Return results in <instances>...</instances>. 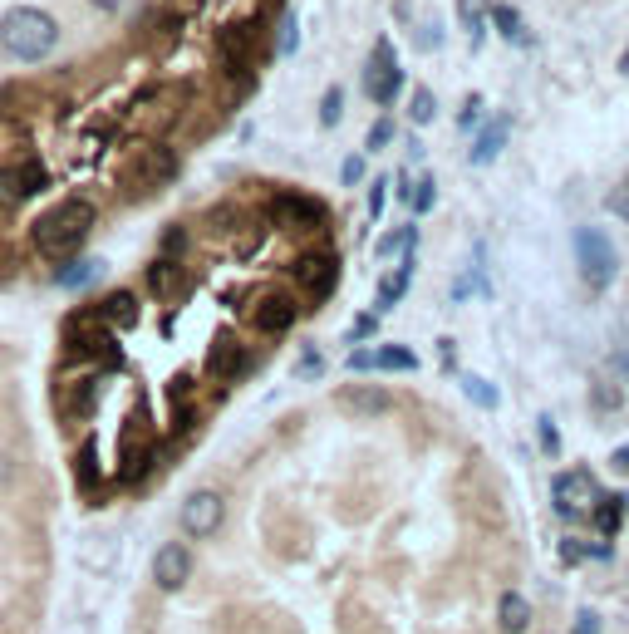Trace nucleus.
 <instances>
[{
  "mask_svg": "<svg viewBox=\"0 0 629 634\" xmlns=\"http://www.w3.org/2000/svg\"><path fill=\"white\" fill-rule=\"evenodd\" d=\"M344 369H374V349H349V359H344Z\"/></svg>",
  "mask_w": 629,
  "mask_h": 634,
  "instance_id": "obj_40",
  "label": "nucleus"
},
{
  "mask_svg": "<svg viewBox=\"0 0 629 634\" xmlns=\"http://www.w3.org/2000/svg\"><path fill=\"white\" fill-rule=\"evenodd\" d=\"M340 404L354 408V413H389L394 408V399H389V389H379V384H344L340 389Z\"/></svg>",
  "mask_w": 629,
  "mask_h": 634,
  "instance_id": "obj_14",
  "label": "nucleus"
},
{
  "mask_svg": "<svg viewBox=\"0 0 629 634\" xmlns=\"http://www.w3.org/2000/svg\"><path fill=\"white\" fill-rule=\"evenodd\" d=\"M551 502H556V512H561L566 521H585L590 512H595L600 492L590 487V472L575 467V472H561V477L551 482Z\"/></svg>",
  "mask_w": 629,
  "mask_h": 634,
  "instance_id": "obj_6",
  "label": "nucleus"
},
{
  "mask_svg": "<svg viewBox=\"0 0 629 634\" xmlns=\"http://www.w3.org/2000/svg\"><path fill=\"white\" fill-rule=\"evenodd\" d=\"M408 281H413V256H403L399 271H389V276L379 281V305H374V310H379V315H384V310H394L403 295H408Z\"/></svg>",
  "mask_w": 629,
  "mask_h": 634,
  "instance_id": "obj_16",
  "label": "nucleus"
},
{
  "mask_svg": "<svg viewBox=\"0 0 629 634\" xmlns=\"http://www.w3.org/2000/svg\"><path fill=\"white\" fill-rule=\"evenodd\" d=\"M507 133H512V114H497V118H487L482 128H477V138H472V168H487L502 148H507Z\"/></svg>",
  "mask_w": 629,
  "mask_h": 634,
  "instance_id": "obj_12",
  "label": "nucleus"
},
{
  "mask_svg": "<svg viewBox=\"0 0 629 634\" xmlns=\"http://www.w3.org/2000/svg\"><path fill=\"white\" fill-rule=\"evenodd\" d=\"M295 281H300V290L315 295V305L330 300L335 286H340V256H335V251H305V256L295 261Z\"/></svg>",
  "mask_w": 629,
  "mask_h": 634,
  "instance_id": "obj_7",
  "label": "nucleus"
},
{
  "mask_svg": "<svg viewBox=\"0 0 629 634\" xmlns=\"http://www.w3.org/2000/svg\"><path fill=\"white\" fill-rule=\"evenodd\" d=\"M340 114H344V89H340V84H330V89H325V99H320V123H325V128H335Z\"/></svg>",
  "mask_w": 629,
  "mask_h": 634,
  "instance_id": "obj_30",
  "label": "nucleus"
},
{
  "mask_svg": "<svg viewBox=\"0 0 629 634\" xmlns=\"http://www.w3.org/2000/svg\"><path fill=\"white\" fill-rule=\"evenodd\" d=\"M379 335V310H364V315H354V325H349V340L354 345H364V340H374Z\"/></svg>",
  "mask_w": 629,
  "mask_h": 634,
  "instance_id": "obj_32",
  "label": "nucleus"
},
{
  "mask_svg": "<svg viewBox=\"0 0 629 634\" xmlns=\"http://www.w3.org/2000/svg\"><path fill=\"white\" fill-rule=\"evenodd\" d=\"M487 15H492V25H497V35H502V40H512V45H531V35H526V25H521V15H516L512 5H492Z\"/></svg>",
  "mask_w": 629,
  "mask_h": 634,
  "instance_id": "obj_19",
  "label": "nucleus"
},
{
  "mask_svg": "<svg viewBox=\"0 0 629 634\" xmlns=\"http://www.w3.org/2000/svg\"><path fill=\"white\" fill-rule=\"evenodd\" d=\"M610 467H615V472H625V477H629V448H615V453H610Z\"/></svg>",
  "mask_w": 629,
  "mask_h": 634,
  "instance_id": "obj_44",
  "label": "nucleus"
},
{
  "mask_svg": "<svg viewBox=\"0 0 629 634\" xmlns=\"http://www.w3.org/2000/svg\"><path fill=\"white\" fill-rule=\"evenodd\" d=\"M148 286H153V290H172V286H177V256L153 261V266H148Z\"/></svg>",
  "mask_w": 629,
  "mask_h": 634,
  "instance_id": "obj_31",
  "label": "nucleus"
},
{
  "mask_svg": "<svg viewBox=\"0 0 629 634\" xmlns=\"http://www.w3.org/2000/svg\"><path fill=\"white\" fill-rule=\"evenodd\" d=\"M413 246H418V227L413 222H403V227L379 236V256H413Z\"/></svg>",
  "mask_w": 629,
  "mask_h": 634,
  "instance_id": "obj_22",
  "label": "nucleus"
},
{
  "mask_svg": "<svg viewBox=\"0 0 629 634\" xmlns=\"http://www.w3.org/2000/svg\"><path fill=\"white\" fill-rule=\"evenodd\" d=\"M364 177H369V163H364V153H349V158L340 163V182H344V187H359Z\"/></svg>",
  "mask_w": 629,
  "mask_h": 634,
  "instance_id": "obj_33",
  "label": "nucleus"
},
{
  "mask_svg": "<svg viewBox=\"0 0 629 634\" xmlns=\"http://www.w3.org/2000/svg\"><path fill=\"white\" fill-rule=\"evenodd\" d=\"M571 634H600V615H595V610H580V615H575V630Z\"/></svg>",
  "mask_w": 629,
  "mask_h": 634,
  "instance_id": "obj_41",
  "label": "nucleus"
},
{
  "mask_svg": "<svg viewBox=\"0 0 629 634\" xmlns=\"http://www.w3.org/2000/svg\"><path fill=\"white\" fill-rule=\"evenodd\" d=\"M610 212H615L620 222H629V177H625V182H615V187H610Z\"/></svg>",
  "mask_w": 629,
  "mask_h": 634,
  "instance_id": "obj_36",
  "label": "nucleus"
},
{
  "mask_svg": "<svg viewBox=\"0 0 629 634\" xmlns=\"http://www.w3.org/2000/svg\"><path fill=\"white\" fill-rule=\"evenodd\" d=\"M55 45H59V25H55L50 10H40V5H15V10L0 15V50L10 59L35 64V59L50 55Z\"/></svg>",
  "mask_w": 629,
  "mask_h": 634,
  "instance_id": "obj_1",
  "label": "nucleus"
},
{
  "mask_svg": "<svg viewBox=\"0 0 629 634\" xmlns=\"http://www.w3.org/2000/svg\"><path fill=\"white\" fill-rule=\"evenodd\" d=\"M241 359H246L241 345H236L231 335H217V345H212V354H207V369H212V374H241V369H236Z\"/></svg>",
  "mask_w": 629,
  "mask_h": 634,
  "instance_id": "obj_18",
  "label": "nucleus"
},
{
  "mask_svg": "<svg viewBox=\"0 0 629 634\" xmlns=\"http://www.w3.org/2000/svg\"><path fill=\"white\" fill-rule=\"evenodd\" d=\"M320 374H325V354L315 345H305L300 359H295V379H320Z\"/></svg>",
  "mask_w": 629,
  "mask_h": 634,
  "instance_id": "obj_29",
  "label": "nucleus"
},
{
  "mask_svg": "<svg viewBox=\"0 0 629 634\" xmlns=\"http://www.w3.org/2000/svg\"><path fill=\"white\" fill-rule=\"evenodd\" d=\"M384 197H389V177H374V187H369V217L374 222L384 217Z\"/></svg>",
  "mask_w": 629,
  "mask_h": 634,
  "instance_id": "obj_37",
  "label": "nucleus"
},
{
  "mask_svg": "<svg viewBox=\"0 0 629 634\" xmlns=\"http://www.w3.org/2000/svg\"><path fill=\"white\" fill-rule=\"evenodd\" d=\"M182 241H187V236H182V227H168V236H163V246H168V256H177V251H182Z\"/></svg>",
  "mask_w": 629,
  "mask_h": 634,
  "instance_id": "obj_42",
  "label": "nucleus"
},
{
  "mask_svg": "<svg viewBox=\"0 0 629 634\" xmlns=\"http://www.w3.org/2000/svg\"><path fill=\"white\" fill-rule=\"evenodd\" d=\"M389 143H394V118L384 114V118H379V123H374V128H369V138H364V148H369V153H379V148H389Z\"/></svg>",
  "mask_w": 629,
  "mask_h": 634,
  "instance_id": "obj_34",
  "label": "nucleus"
},
{
  "mask_svg": "<svg viewBox=\"0 0 629 634\" xmlns=\"http://www.w3.org/2000/svg\"><path fill=\"white\" fill-rule=\"evenodd\" d=\"M408 118H413L418 128H428V123L438 118V99H433V89H413V99H408Z\"/></svg>",
  "mask_w": 629,
  "mask_h": 634,
  "instance_id": "obj_28",
  "label": "nucleus"
},
{
  "mask_svg": "<svg viewBox=\"0 0 629 634\" xmlns=\"http://www.w3.org/2000/svg\"><path fill=\"white\" fill-rule=\"evenodd\" d=\"M625 512H629L625 497H600V502H595V512H590V521H595V531H600V536H615V531H620V521H625Z\"/></svg>",
  "mask_w": 629,
  "mask_h": 634,
  "instance_id": "obj_17",
  "label": "nucleus"
},
{
  "mask_svg": "<svg viewBox=\"0 0 629 634\" xmlns=\"http://www.w3.org/2000/svg\"><path fill=\"white\" fill-rule=\"evenodd\" d=\"M571 246H575L580 281H585L590 290H605V286H610V276H615V246H610V236H605L600 227H575Z\"/></svg>",
  "mask_w": 629,
  "mask_h": 634,
  "instance_id": "obj_3",
  "label": "nucleus"
},
{
  "mask_svg": "<svg viewBox=\"0 0 629 634\" xmlns=\"http://www.w3.org/2000/svg\"><path fill=\"white\" fill-rule=\"evenodd\" d=\"M561 561H566V566H580V561H590V546H580V541H571V536H566V541H561Z\"/></svg>",
  "mask_w": 629,
  "mask_h": 634,
  "instance_id": "obj_39",
  "label": "nucleus"
},
{
  "mask_svg": "<svg viewBox=\"0 0 629 634\" xmlns=\"http://www.w3.org/2000/svg\"><path fill=\"white\" fill-rule=\"evenodd\" d=\"M271 222L281 231H315L325 222V202L315 197H300V192H276L271 202Z\"/></svg>",
  "mask_w": 629,
  "mask_h": 634,
  "instance_id": "obj_9",
  "label": "nucleus"
},
{
  "mask_svg": "<svg viewBox=\"0 0 629 634\" xmlns=\"http://www.w3.org/2000/svg\"><path fill=\"white\" fill-rule=\"evenodd\" d=\"M497 625H502V634H526L531 630V600L516 595V590H507V595L497 600Z\"/></svg>",
  "mask_w": 629,
  "mask_h": 634,
  "instance_id": "obj_15",
  "label": "nucleus"
},
{
  "mask_svg": "<svg viewBox=\"0 0 629 634\" xmlns=\"http://www.w3.org/2000/svg\"><path fill=\"white\" fill-rule=\"evenodd\" d=\"M399 202H403V207L413 202V182H408V177H399Z\"/></svg>",
  "mask_w": 629,
  "mask_h": 634,
  "instance_id": "obj_45",
  "label": "nucleus"
},
{
  "mask_svg": "<svg viewBox=\"0 0 629 634\" xmlns=\"http://www.w3.org/2000/svg\"><path fill=\"white\" fill-rule=\"evenodd\" d=\"M364 94H369L379 109H389V104L403 94V69H399V59H394V45H389V40H379L374 55H369V64H364Z\"/></svg>",
  "mask_w": 629,
  "mask_h": 634,
  "instance_id": "obj_4",
  "label": "nucleus"
},
{
  "mask_svg": "<svg viewBox=\"0 0 629 634\" xmlns=\"http://www.w3.org/2000/svg\"><path fill=\"white\" fill-rule=\"evenodd\" d=\"M462 394H467L477 408H497V404H502V394H497L487 379H477V374H462Z\"/></svg>",
  "mask_w": 629,
  "mask_h": 634,
  "instance_id": "obj_27",
  "label": "nucleus"
},
{
  "mask_svg": "<svg viewBox=\"0 0 629 634\" xmlns=\"http://www.w3.org/2000/svg\"><path fill=\"white\" fill-rule=\"evenodd\" d=\"M374 369H394V374H413L418 369V354L408 345H384L374 349Z\"/></svg>",
  "mask_w": 629,
  "mask_h": 634,
  "instance_id": "obj_23",
  "label": "nucleus"
},
{
  "mask_svg": "<svg viewBox=\"0 0 629 634\" xmlns=\"http://www.w3.org/2000/svg\"><path fill=\"white\" fill-rule=\"evenodd\" d=\"M620 374H629V349H625V354H620Z\"/></svg>",
  "mask_w": 629,
  "mask_h": 634,
  "instance_id": "obj_47",
  "label": "nucleus"
},
{
  "mask_svg": "<svg viewBox=\"0 0 629 634\" xmlns=\"http://www.w3.org/2000/svg\"><path fill=\"white\" fill-rule=\"evenodd\" d=\"M94 227V207L89 202H59L55 212H45L35 227H30V241H35V251H45V256H64V251H74L84 236Z\"/></svg>",
  "mask_w": 629,
  "mask_h": 634,
  "instance_id": "obj_2",
  "label": "nucleus"
},
{
  "mask_svg": "<svg viewBox=\"0 0 629 634\" xmlns=\"http://www.w3.org/2000/svg\"><path fill=\"white\" fill-rule=\"evenodd\" d=\"M295 320H300V300H295L290 290H266V295L256 300V315H251V325H256L261 335H286Z\"/></svg>",
  "mask_w": 629,
  "mask_h": 634,
  "instance_id": "obj_10",
  "label": "nucleus"
},
{
  "mask_svg": "<svg viewBox=\"0 0 629 634\" xmlns=\"http://www.w3.org/2000/svg\"><path fill=\"white\" fill-rule=\"evenodd\" d=\"M10 482H15V458L0 453V487H10Z\"/></svg>",
  "mask_w": 629,
  "mask_h": 634,
  "instance_id": "obj_43",
  "label": "nucleus"
},
{
  "mask_svg": "<svg viewBox=\"0 0 629 634\" xmlns=\"http://www.w3.org/2000/svg\"><path fill=\"white\" fill-rule=\"evenodd\" d=\"M477 118H482V99H477V94H472V99H467V104H462V114H458V128H462V133H472V128H477Z\"/></svg>",
  "mask_w": 629,
  "mask_h": 634,
  "instance_id": "obj_38",
  "label": "nucleus"
},
{
  "mask_svg": "<svg viewBox=\"0 0 629 634\" xmlns=\"http://www.w3.org/2000/svg\"><path fill=\"white\" fill-rule=\"evenodd\" d=\"M99 320H104V330H133L138 325V295L133 290H109L99 300Z\"/></svg>",
  "mask_w": 629,
  "mask_h": 634,
  "instance_id": "obj_13",
  "label": "nucleus"
},
{
  "mask_svg": "<svg viewBox=\"0 0 629 634\" xmlns=\"http://www.w3.org/2000/svg\"><path fill=\"white\" fill-rule=\"evenodd\" d=\"M197 571V556H192V546L187 541H163L158 551H153V585L158 590H182L187 580Z\"/></svg>",
  "mask_w": 629,
  "mask_h": 634,
  "instance_id": "obj_8",
  "label": "nucleus"
},
{
  "mask_svg": "<svg viewBox=\"0 0 629 634\" xmlns=\"http://www.w3.org/2000/svg\"><path fill=\"white\" fill-rule=\"evenodd\" d=\"M536 438H541V453H551V458L561 453V433H556V423H551L546 413L536 418Z\"/></svg>",
  "mask_w": 629,
  "mask_h": 634,
  "instance_id": "obj_35",
  "label": "nucleus"
},
{
  "mask_svg": "<svg viewBox=\"0 0 629 634\" xmlns=\"http://www.w3.org/2000/svg\"><path fill=\"white\" fill-rule=\"evenodd\" d=\"M433 202H438V182H433V173H423L418 182H413V202H408V212H413V217H428Z\"/></svg>",
  "mask_w": 629,
  "mask_h": 634,
  "instance_id": "obj_26",
  "label": "nucleus"
},
{
  "mask_svg": "<svg viewBox=\"0 0 629 634\" xmlns=\"http://www.w3.org/2000/svg\"><path fill=\"white\" fill-rule=\"evenodd\" d=\"M99 271H104V261H69L55 281L64 290H84V286H94V281H99Z\"/></svg>",
  "mask_w": 629,
  "mask_h": 634,
  "instance_id": "obj_21",
  "label": "nucleus"
},
{
  "mask_svg": "<svg viewBox=\"0 0 629 634\" xmlns=\"http://www.w3.org/2000/svg\"><path fill=\"white\" fill-rule=\"evenodd\" d=\"M222 521H227V497L222 492H212V487H197L187 502H182V512H177V526L187 531V536H217L222 531Z\"/></svg>",
  "mask_w": 629,
  "mask_h": 634,
  "instance_id": "obj_5",
  "label": "nucleus"
},
{
  "mask_svg": "<svg viewBox=\"0 0 629 634\" xmlns=\"http://www.w3.org/2000/svg\"><path fill=\"white\" fill-rule=\"evenodd\" d=\"M295 50H300V20H295V10H286L281 25H276V55L290 59Z\"/></svg>",
  "mask_w": 629,
  "mask_h": 634,
  "instance_id": "obj_25",
  "label": "nucleus"
},
{
  "mask_svg": "<svg viewBox=\"0 0 629 634\" xmlns=\"http://www.w3.org/2000/svg\"><path fill=\"white\" fill-rule=\"evenodd\" d=\"M45 187H50V173H45V163H35V158L10 163V168L0 173V192H5L10 202H30V197H40Z\"/></svg>",
  "mask_w": 629,
  "mask_h": 634,
  "instance_id": "obj_11",
  "label": "nucleus"
},
{
  "mask_svg": "<svg viewBox=\"0 0 629 634\" xmlns=\"http://www.w3.org/2000/svg\"><path fill=\"white\" fill-rule=\"evenodd\" d=\"M487 0H458V15H462V30H467V40H472V50L482 45V30H487Z\"/></svg>",
  "mask_w": 629,
  "mask_h": 634,
  "instance_id": "obj_20",
  "label": "nucleus"
},
{
  "mask_svg": "<svg viewBox=\"0 0 629 634\" xmlns=\"http://www.w3.org/2000/svg\"><path fill=\"white\" fill-rule=\"evenodd\" d=\"M89 5H94V10H118L123 0H89Z\"/></svg>",
  "mask_w": 629,
  "mask_h": 634,
  "instance_id": "obj_46",
  "label": "nucleus"
},
{
  "mask_svg": "<svg viewBox=\"0 0 629 634\" xmlns=\"http://www.w3.org/2000/svg\"><path fill=\"white\" fill-rule=\"evenodd\" d=\"M74 477H79V487H84V492H94V487H99V443H84V448L74 453Z\"/></svg>",
  "mask_w": 629,
  "mask_h": 634,
  "instance_id": "obj_24",
  "label": "nucleus"
}]
</instances>
